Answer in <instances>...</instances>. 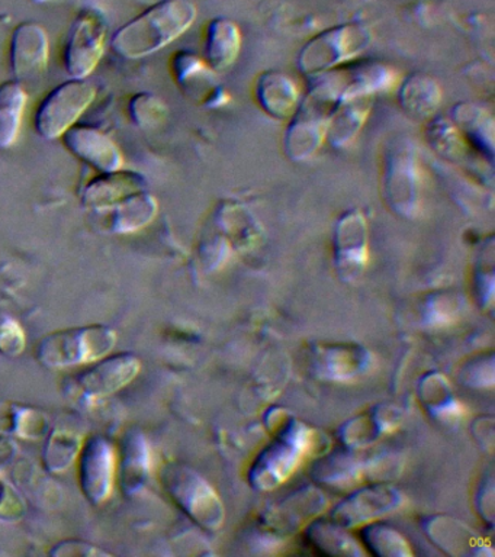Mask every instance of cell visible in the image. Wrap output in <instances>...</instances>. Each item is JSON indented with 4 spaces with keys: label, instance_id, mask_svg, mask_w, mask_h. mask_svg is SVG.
<instances>
[{
    "label": "cell",
    "instance_id": "obj_1",
    "mask_svg": "<svg viewBox=\"0 0 495 557\" xmlns=\"http://www.w3.org/2000/svg\"><path fill=\"white\" fill-rule=\"evenodd\" d=\"M197 16L190 0H159L115 30L111 50L124 60L146 59L182 37Z\"/></svg>",
    "mask_w": 495,
    "mask_h": 557
},
{
    "label": "cell",
    "instance_id": "obj_35",
    "mask_svg": "<svg viewBox=\"0 0 495 557\" xmlns=\"http://www.w3.org/2000/svg\"><path fill=\"white\" fill-rule=\"evenodd\" d=\"M29 2H34V3H46V2H50V0H29Z\"/></svg>",
    "mask_w": 495,
    "mask_h": 557
},
{
    "label": "cell",
    "instance_id": "obj_28",
    "mask_svg": "<svg viewBox=\"0 0 495 557\" xmlns=\"http://www.w3.org/2000/svg\"><path fill=\"white\" fill-rule=\"evenodd\" d=\"M128 115L138 128L153 129L166 120V103L149 91H141L129 99Z\"/></svg>",
    "mask_w": 495,
    "mask_h": 557
},
{
    "label": "cell",
    "instance_id": "obj_2",
    "mask_svg": "<svg viewBox=\"0 0 495 557\" xmlns=\"http://www.w3.org/2000/svg\"><path fill=\"white\" fill-rule=\"evenodd\" d=\"M336 70L311 77L310 90L289 117L285 133V152L290 160L306 161L319 151L327 138L330 112L337 98Z\"/></svg>",
    "mask_w": 495,
    "mask_h": 557
},
{
    "label": "cell",
    "instance_id": "obj_17",
    "mask_svg": "<svg viewBox=\"0 0 495 557\" xmlns=\"http://www.w3.org/2000/svg\"><path fill=\"white\" fill-rule=\"evenodd\" d=\"M159 203L146 189L134 191L119 202L98 212L102 228L110 234H134L146 228L158 215Z\"/></svg>",
    "mask_w": 495,
    "mask_h": 557
},
{
    "label": "cell",
    "instance_id": "obj_32",
    "mask_svg": "<svg viewBox=\"0 0 495 557\" xmlns=\"http://www.w3.org/2000/svg\"><path fill=\"white\" fill-rule=\"evenodd\" d=\"M25 512H27V505H25L23 496L0 472V521L23 520Z\"/></svg>",
    "mask_w": 495,
    "mask_h": 557
},
{
    "label": "cell",
    "instance_id": "obj_3",
    "mask_svg": "<svg viewBox=\"0 0 495 557\" xmlns=\"http://www.w3.org/2000/svg\"><path fill=\"white\" fill-rule=\"evenodd\" d=\"M119 334L111 326L89 324L55 330L38 342L34 356L41 366L63 370L88 366L111 355Z\"/></svg>",
    "mask_w": 495,
    "mask_h": 557
},
{
    "label": "cell",
    "instance_id": "obj_9",
    "mask_svg": "<svg viewBox=\"0 0 495 557\" xmlns=\"http://www.w3.org/2000/svg\"><path fill=\"white\" fill-rule=\"evenodd\" d=\"M107 17L86 7L73 20L63 48V67L71 78H88L101 63L107 46Z\"/></svg>",
    "mask_w": 495,
    "mask_h": 557
},
{
    "label": "cell",
    "instance_id": "obj_10",
    "mask_svg": "<svg viewBox=\"0 0 495 557\" xmlns=\"http://www.w3.org/2000/svg\"><path fill=\"white\" fill-rule=\"evenodd\" d=\"M82 494L94 507L111 498L116 483L119 455L116 447L102 435L84 440L76 460Z\"/></svg>",
    "mask_w": 495,
    "mask_h": 557
},
{
    "label": "cell",
    "instance_id": "obj_25",
    "mask_svg": "<svg viewBox=\"0 0 495 557\" xmlns=\"http://www.w3.org/2000/svg\"><path fill=\"white\" fill-rule=\"evenodd\" d=\"M454 122L463 131L472 147L486 159H494V121L484 108L473 103H458L454 108Z\"/></svg>",
    "mask_w": 495,
    "mask_h": 557
},
{
    "label": "cell",
    "instance_id": "obj_11",
    "mask_svg": "<svg viewBox=\"0 0 495 557\" xmlns=\"http://www.w3.org/2000/svg\"><path fill=\"white\" fill-rule=\"evenodd\" d=\"M308 447V430L290 422L280 440L262 451L251 469V482L259 490H273L288 479Z\"/></svg>",
    "mask_w": 495,
    "mask_h": 557
},
{
    "label": "cell",
    "instance_id": "obj_8",
    "mask_svg": "<svg viewBox=\"0 0 495 557\" xmlns=\"http://www.w3.org/2000/svg\"><path fill=\"white\" fill-rule=\"evenodd\" d=\"M163 490L198 525L207 530L223 524L224 509L219 495L197 472L188 466L168 463L160 472Z\"/></svg>",
    "mask_w": 495,
    "mask_h": 557
},
{
    "label": "cell",
    "instance_id": "obj_20",
    "mask_svg": "<svg viewBox=\"0 0 495 557\" xmlns=\"http://www.w3.org/2000/svg\"><path fill=\"white\" fill-rule=\"evenodd\" d=\"M242 48V30L228 17H214L208 22L203 39V61L212 72H224L236 63Z\"/></svg>",
    "mask_w": 495,
    "mask_h": 557
},
{
    "label": "cell",
    "instance_id": "obj_23",
    "mask_svg": "<svg viewBox=\"0 0 495 557\" xmlns=\"http://www.w3.org/2000/svg\"><path fill=\"white\" fill-rule=\"evenodd\" d=\"M398 102L408 116L414 120H428L441 107V85L428 74L412 73L403 82Z\"/></svg>",
    "mask_w": 495,
    "mask_h": 557
},
{
    "label": "cell",
    "instance_id": "obj_6",
    "mask_svg": "<svg viewBox=\"0 0 495 557\" xmlns=\"http://www.w3.org/2000/svg\"><path fill=\"white\" fill-rule=\"evenodd\" d=\"M382 196L391 211L414 220L423 202V178L414 146L408 139L389 144L384 156Z\"/></svg>",
    "mask_w": 495,
    "mask_h": 557
},
{
    "label": "cell",
    "instance_id": "obj_34",
    "mask_svg": "<svg viewBox=\"0 0 495 557\" xmlns=\"http://www.w3.org/2000/svg\"><path fill=\"white\" fill-rule=\"evenodd\" d=\"M15 459V446L5 437H0V472Z\"/></svg>",
    "mask_w": 495,
    "mask_h": 557
},
{
    "label": "cell",
    "instance_id": "obj_15",
    "mask_svg": "<svg viewBox=\"0 0 495 557\" xmlns=\"http://www.w3.org/2000/svg\"><path fill=\"white\" fill-rule=\"evenodd\" d=\"M171 72L185 95L206 107H220L225 102V91L216 83L215 72L206 61L190 51H177L172 55Z\"/></svg>",
    "mask_w": 495,
    "mask_h": 557
},
{
    "label": "cell",
    "instance_id": "obj_31",
    "mask_svg": "<svg viewBox=\"0 0 495 557\" xmlns=\"http://www.w3.org/2000/svg\"><path fill=\"white\" fill-rule=\"evenodd\" d=\"M27 347V334L23 325L10 312L0 308V356L14 359Z\"/></svg>",
    "mask_w": 495,
    "mask_h": 557
},
{
    "label": "cell",
    "instance_id": "obj_26",
    "mask_svg": "<svg viewBox=\"0 0 495 557\" xmlns=\"http://www.w3.org/2000/svg\"><path fill=\"white\" fill-rule=\"evenodd\" d=\"M84 437L71 429L50 430L42 447V466L49 473H64L76 463Z\"/></svg>",
    "mask_w": 495,
    "mask_h": 557
},
{
    "label": "cell",
    "instance_id": "obj_21",
    "mask_svg": "<svg viewBox=\"0 0 495 557\" xmlns=\"http://www.w3.org/2000/svg\"><path fill=\"white\" fill-rule=\"evenodd\" d=\"M49 431V413L42 409L0 399V437L37 442L45 440Z\"/></svg>",
    "mask_w": 495,
    "mask_h": 557
},
{
    "label": "cell",
    "instance_id": "obj_13",
    "mask_svg": "<svg viewBox=\"0 0 495 557\" xmlns=\"http://www.w3.org/2000/svg\"><path fill=\"white\" fill-rule=\"evenodd\" d=\"M368 263V224L359 209H350L338 218L334 230V264L338 276L354 282Z\"/></svg>",
    "mask_w": 495,
    "mask_h": 557
},
{
    "label": "cell",
    "instance_id": "obj_14",
    "mask_svg": "<svg viewBox=\"0 0 495 557\" xmlns=\"http://www.w3.org/2000/svg\"><path fill=\"white\" fill-rule=\"evenodd\" d=\"M60 139L71 154L98 173H112L123 168L124 156L119 144L95 126L73 125Z\"/></svg>",
    "mask_w": 495,
    "mask_h": 557
},
{
    "label": "cell",
    "instance_id": "obj_30",
    "mask_svg": "<svg viewBox=\"0 0 495 557\" xmlns=\"http://www.w3.org/2000/svg\"><path fill=\"white\" fill-rule=\"evenodd\" d=\"M428 137L430 144L438 154L455 159L462 152V144H460V133L456 126L445 117H434L430 121Z\"/></svg>",
    "mask_w": 495,
    "mask_h": 557
},
{
    "label": "cell",
    "instance_id": "obj_29",
    "mask_svg": "<svg viewBox=\"0 0 495 557\" xmlns=\"http://www.w3.org/2000/svg\"><path fill=\"white\" fill-rule=\"evenodd\" d=\"M363 540L367 546L378 556H407L411 555L408 544L401 535L386 525H369L363 530Z\"/></svg>",
    "mask_w": 495,
    "mask_h": 557
},
{
    "label": "cell",
    "instance_id": "obj_12",
    "mask_svg": "<svg viewBox=\"0 0 495 557\" xmlns=\"http://www.w3.org/2000/svg\"><path fill=\"white\" fill-rule=\"evenodd\" d=\"M50 39L45 26L21 22L12 30L10 65L14 81L25 85L40 81L49 67Z\"/></svg>",
    "mask_w": 495,
    "mask_h": 557
},
{
    "label": "cell",
    "instance_id": "obj_33",
    "mask_svg": "<svg viewBox=\"0 0 495 557\" xmlns=\"http://www.w3.org/2000/svg\"><path fill=\"white\" fill-rule=\"evenodd\" d=\"M50 556L53 557H106L112 556L110 552L79 539H66L55 543L50 548Z\"/></svg>",
    "mask_w": 495,
    "mask_h": 557
},
{
    "label": "cell",
    "instance_id": "obj_5",
    "mask_svg": "<svg viewBox=\"0 0 495 557\" xmlns=\"http://www.w3.org/2000/svg\"><path fill=\"white\" fill-rule=\"evenodd\" d=\"M372 38V30L360 22H347L321 30L299 51V72L310 78L332 72L367 51Z\"/></svg>",
    "mask_w": 495,
    "mask_h": 557
},
{
    "label": "cell",
    "instance_id": "obj_19",
    "mask_svg": "<svg viewBox=\"0 0 495 557\" xmlns=\"http://www.w3.org/2000/svg\"><path fill=\"white\" fill-rule=\"evenodd\" d=\"M146 189V178L134 172L99 173L82 191V202L95 213L119 202L134 191Z\"/></svg>",
    "mask_w": 495,
    "mask_h": 557
},
{
    "label": "cell",
    "instance_id": "obj_16",
    "mask_svg": "<svg viewBox=\"0 0 495 557\" xmlns=\"http://www.w3.org/2000/svg\"><path fill=\"white\" fill-rule=\"evenodd\" d=\"M116 482L124 495L138 494L149 481L151 472V453L149 443L138 430H128L121 438L119 450Z\"/></svg>",
    "mask_w": 495,
    "mask_h": 557
},
{
    "label": "cell",
    "instance_id": "obj_27",
    "mask_svg": "<svg viewBox=\"0 0 495 557\" xmlns=\"http://www.w3.org/2000/svg\"><path fill=\"white\" fill-rule=\"evenodd\" d=\"M308 542L325 555H362L358 544L347 537L345 531L327 522H317L308 529Z\"/></svg>",
    "mask_w": 495,
    "mask_h": 557
},
{
    "label": "cell",
    "instance_id": "obj_24",
    "mask_svg": "<svg viewBox=\"0 0 495 557\" xmlns=\"http://www.w3.org/2000/svg\"><path fill=\"white\" fill-rule=\"evenodd\" d=\"M28 95L16 81L0 83V151L14 147L23 128Z\"/></svg>",
    "mask_w": 495,
    "mask_h": 557
},
{
    "label": "cell",
    "instance_id": "obj_18",
    "mask_svg": "<svg viewBox=\"0 0 495 557\" xmlns=\"http://www.w3.org/2000/svg\"><path fill=\"white\" fill-rule=\"evenodd\" d=\"M255 95L260 109L273 120H289L301 102L298 86L293 78L277 70L260 74Z\"/></svg>",
    "mask_w": 495,
    "mask_h": 557
},
{
    "label": "cell",
    "instance_id": "obj_7",
    "mask_svg": "<svg viewBox=\"0 0 495 557\" xmlns=\"http://www.w3.org/2000/svg\"><path fill=\"white\" fill-rule=\"evenodd\" d=\"M97 98V87L88 78H71L42 98L34 113V128L47 141L60 139L77 124Z\"/></svg>",
    "mask_w": 495,
    "mask_h": 557
},
{
    "label": "cell",
    "instance_id": "obj_22",
    "mask_svg": "<svg viewBox=\"0 0 495 557\" xmlns=\"http://www.w3.org/2000/svg\"><path fill=\"white\" fill-rule=\"evenodd\" d=\"M401 503V495L391 487H367L338 505L334 518L343 525H356L391 512Z\"/></svg>",
    "mask_w": 495,
    "mask_h": 557
},
{
    "label": "cell",
    "instance_id": "obj_4",
    "mask_svg": "<svg viewBox=\"0 0 495 557\" xmlns=\"http://www.w3.org/2000/svg\"><path fill=\"white\" fill-rule=\"evenodd\" d=\"M140 370L141 361L134 352H115L69 374L63 381L62 392L73 404H97L132 385Z\"/></svg>",
    "mask_w": 495,
    "mask_h": 557
}]
</instances>
